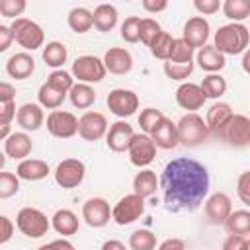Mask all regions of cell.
<instances>
[{"mask_svg": "<svg viewBox=\"0 0 250 250\" xmlns=\"http://www.w3.org/2000/svg\"><path fill=\"white\" fill-rule=\"evenodd\" d=\"M209 184V172L199 160L188 156L170 160L160 174L164 207L170 213L195 211L207 197Z\"/></svg>", "mask_w": 250, "mask_h": 250, "instance_id": "cell-1", "label": "cell"}, {"mask_svg": "<svg viewBox=\"0 0 250 250\" xmlns=\"http://www.w3.org/2000/svg\"><path fill=\"white\" fill-rule=\"evenodd\" d=\"M250 43V31L244 23H227L215 31L213 45L223 55H244Z\"/></svg>", "mask_w": 250, "mask_h": 250, "instance_id": "cell-2", "label": "cell"}, {"mask_svg": "<svg viewBox=\"0 0 250 250\" xmlns=\"http://www.w3.org/2000/svg\"><path fill=\"white\" fill-rule=\"evenodd\" d=\"M178 125V139L184 146H197L211 135L207 129L205 119L199 113H186L176 123Z\"/></svg>", "mask_w": 250, "mask_h": 250, "instance_id": "cell-3", "label": "cell"}, {"mask_svg": "<svg viewBox=\"0 0 250 250\" xmlns=\"http://www.w3.org/2000/svg\"><path fill=\"white\" fill-rule=\"evenodd\" d=\"M16 225L27 238H41L51 229V221L47 219V215L35 207H21L16 215Z\"/></svg>", "mask_w": 250, "mask_h": 250, "instance_id": "cell-4", "label": "cell"}, {"mask_svg": "<svg viewBox=\"0 0 250 250\" xmlns=\"http://www.w3.org/2000/svg\"><path fill=\"white\" fill-rule=\"evenodd\" d=\"M12 33H14V41L23 47L25 51H35L39 47H43L45 43V33L41 29L39 23H35L33 20L27 18H18L12 21Z\"/></svg>", "mask_w": 250, "mask_h": 250, "instance_id": "cell-5", "label": "cell"}, {"mask_svg": "<svg viewBox=\"0 0 250 250\" xmlns=\"http://www.w3.org/2000/svg\"><path fill=\"white\" fill-rule=\"evenodd\" d=\"M219 141H225L229 146L244 148L250 146V117L244 113H234L229 123L217 135Z\"/></svg>", "mask_w": 250, "mask_h": 250, "instance_id": "cell-6", "label": "cell"}, {"mask_svg": "<svg viewBox=\"0 0 250 250\" xmlns=\"http://www.w3.org/2000/svg\"><path fill=\"white\" fill-rule=\"evenodd\" d=\"M70 72L78 82L94 84V82H102L107 70H105L104 59H98L94 55H82L72 62Z\"/></svg>", "mask_w": 250, "mask_h": 250, "instance_id": "cell-7", "label": "cell"}, {"mask_svg": "<svg viewBox=\"0 0 250 250\" xmlns=\"http://www.w3.org/2000/svg\"><path fill=\"white\" fill-rule=\"evenodd\" d=\"M145 213V197L137 195V193H129V195H123L111 209V219L125 227V225H131L135 223L137 219H141V215Z\"/></svg>", "mask_w": 250, "mask_h": 250, "instance_id": "cell-8", "label": "cell"}, {"mask_svg": "<svg viewBox=\"0 0 250 250\" xmlns=\"http://www.w3.org/2000/svg\"><path fill=\"white\" fill-rule=\"evenodd\" d=\"M84 176H86V166L78 158H64L55 168V182L62 189L78 188L84 182Z\"/></svg>", "mask_w": 250, "mask_h": 250, "instance_id": "cell-9", "label": "cell"}, {"mask_svg": "<svg viewBox=\"0 0 250 250\" xmlns=\"http://www.w3.org/2000/svg\"><path fill=\"white\" fill-rule=\"evenodd\" d=\"M107 107L113 115L125 119V117H131L137 109H139V96L133 92V90H127V88H115L107 94Z\"/></svg>", "mask_w": 250, "mask_h": 250, "instance_id": "cell-10", "label": "cell"}, {"mask_svg": "<svg viewBox=\"0 0 250 250\" xmlns=\"http://www.w3.org/2000/svg\"><path fill=\"white\" fill-rule=\"evenodd\" d=\"M47 131L57 139H70L78 133V117L64 109H55L47 115Z\"/></svg>", "mask_w": 250, "mask_h": 250, "instance_id": "cell-11", "label": "cell"}, {"mask_svg": "<svg viewBox=\"0 0 250 250\" xmlns=\"http://www.w3.org/2000/svg\"><path fill=\"white\" fill-rule=\"evenodd\" d=\"M127 152H129V160H131L133 166L145 168V166H148L154 160V156H156V145H154V141H152L150 135L137 133Z\"/></svg>", "mask_w": 250, "mask_h": 250, "instance_id": "cell-12", "label": "cell"}, {"mask_svg": "<svg viewBox=\"0 0 250 250\" xmlns=\"http://www.w3.org/2000/svg\"><path fill=\"white\" fill-rule=\"evenodd\" d=\"M107 119L100 111H86L78 119V135L84 141H100L107 135Z\"/></svg>", "mask_w": 250, "mask_h": 250, "instance_id": "cell-13", "label": "cell"}, {"mask_svg": "<svg viewBox=\"0 0 250 250\" xmlns=\"http://www.w3.org/2000/svg\"><path fill=\"white\" fill-rule=\"evenodd\" d=\"M82 219L86 221L88 227H94V229L105 227L109 223V219H111L109 203L104 197H90V199H86L84 205H82Z\"/></svg>", "mask_w": 250, "mask_h": 250, "instance_id": "cell-14", "label": "cell"}, {"mask_svg": "<svg viewBox=\"0 0 250 250\" xmlns=\"http://www.w3.org/2000/svg\"><path fill=\"white\" fill-rule=\"evenodd\" d=\"M135 135H137V133L133 131V127H131L127 121L119 119V121H115V123L109 125V131H107V135H105L107 148L113 150V152H125V150H129V146H131Z\"/></svg>", "mask_w": 250, "mask_h": 250, "instance_id": "cell-15", "label": "cell"}, {"mask_svg": "<svg viewBox=\"0 0 250 250\" xmlns=\"http://www.w3.org/2000/svg\"><path fill=\"white\" fill-rule=\"evenodd\" d=\"M230 213H232V203L227 193L217 191L205 199V217L211 225H225Z\"/></svg>", "mask_w": 250, "mask_h": 250, "instance_id": "cell-16", "label": "cell"}, {"mask_svg": "<svg viewBox=\"0 0 250 250\" xmlns=\"http://www.w3.org/2000/svg\"><path fill=\"white\" fill-rule=\"evenodd\" d=\"M209 31H211L209 21H207L203 16H193V18H189V20L186 21V25H184V33H182V39H184L188 45H191L193 49H197V51H199L201 47H205V45H207Z\"/></svg>", "mask_w": 250, "mask_h": 250, "instance_id": "cell-17", "label": "cell"}, {"mask_svg": "<svg viewBox=\"0 0 250 250\" xmlns=\"http://www.w3.org/2000/svg\"><path fill=\"white\" fill-rule=\"evenodd\" d=\"M205 94L201 90L199 84H193V82H182L176 90V104L182 107V109H188V113H195L197 109L203 107L205 104Z\"/></svg>", "mask_w": 250, "mask_h": 250, "instance_id": "cell-18", "label": "cell"}, {"mask_svg": "<svg viewBox=\"0 0 250 250\" xmlns=\"http://www.w3.org/2000/svg\"><path fill=\"white\" fill-rule=\"evenodd\" d=\"M104 64L111 74H127L133 68V57L123 47H109L104 55Z\"/></svg>", "mask_w": 250, "mask_h": 250, "instance_id": "cell-19", "label": "cell"}, {"mask_svg": "<svg viewBox=\"0 0 250 250\" xmlns=\"http://www.w3.org/2000/svg\"><path fill=\"white\" fill-rule=\"evenodd\" d=\"M150 137H152L154 145H156L158 148H164V150L176 148V146L180 145V139H178V125H176L172 119H168V117H164V119L154 127V131L150 133Z\"/></svg>", "mask_w": 250, "mask_h": 250, "instance_id": "cell-20", "label": "cell"}, {"mask_svg": "<svg viewBox=\"0 0 250 250\" xmlns=\"http://www.w3.org/2000/svg\"><path fill=\"white\" fill-rule=\"evenodd\" d=\"M33 150V141L25 131L20 133H12L6 141H4V152L10 158L16 160H25Z\"/></svg>", "mask_w": 250, "mask_h": 250, "instance_id": "cell-21", "label": "cell"}, {"mask_svg": "<svg viewBox=\"0 0 250 250\" xmlns=\"http://www.w3.org/2000/svg\"><path fill=\"white\" fill-rule=\"evenodd\" d=\"M195 62L201 70L209 72V74H219V70L225 68L227 61H225V55L219 53L215 49V45H205L201 47L197 53H195Z\"/></svg>", "mask_w": 250, "mask_h": 250, "instance_id": "cell-22", "label": "cell"}, {"mask_svg": "<svg viewBox=\"0 0 250 250\" xmlns=\"http://www.w3.org/2000/svg\"><path fill=\"white\" fill-rule=\"evenodd\" d=\"M234 115L232 107L225 102H217L213 104L209 109H207V115H205V123H207V129L213 137H217L221 133V129L229 123V119Z\"/></svg>", "mask_w": 250, "mask_h": 250, "instance_id": "cell-23", "label": "cell"}, {"mask_svg": "<svg viewBox=\"0 0 250 250\" xmlns=\"http://www.w3.org/2000/svg\"><path fill=\"white\" fill-rule=\"evenodd\" d=\"M33 70H35V61H33V57H31L29 53H25V51L12 55V57L8 59V62H6V72H8L12 78H16V80H25V78H29V76L33 74Z\"/></svg>", "mask_w": 250, "mask_h": 250, "instance_id": "cell-24", "label": "cell"}, {"mask_svg": "<svg viewBox=\"0 0 250 250\" xmlns=\"http://www.w3.org/2000/svg\"><path fill=\"white\" fill-rule=\"evenodd\" d=\"M16 119L23 131H37L45 121V113L39 104H23L20 105Z\"/></svg>", "mask_w": 250, "mask_h": 250, "instance_id": "cell-25", "label": "cell"}, {"mask_svg": "<svg viewBox=\"0 0 250 250\" xmlns=\"http://www.w3.org/2000/svg\"><path fill=\"white\" fill-rule=\"evenodd\" d=\"M49 164L45 160H39V158H25L18 164L16 168V174L20 180H25V182H37V180H43L49 176Z\"/></svg>", "mask_w": 250, "mask_h": 250, "instance_id": "cell-26", "label": "cell"}, {"mask_svg": "<svg viewBox=\"0 0 250 250\" xmlns=\"http://www.w3.org/2000/svg\"><path fill=\"white\" fill-rule=\"evenodd\" d=\"M51 227H53L59 234H62V238H64V236L76 234L80 223H78V217H76L74 211H70V209H59V211H55V215L51 217Z\"/></svg>", "mask_w": 250, "mask_h": 250, "instance_id": "cell-27", "label": "cell"}, {"mask_svg": "<svg viewBox=\"0 0 250 250\" xmlns=\"http://www.w3.org/2000/svg\"><path fill=\"white\" fill-rule=\"evenodd\" d=\"M158 186H160V180L148 168H143L133 178V193H137V195H141L145 199L150 197V195H154V191H156Z\"/></svg>", "mask_w": 250, "mask_h": 250, "instance_id": "cell-28", "label": "cell"}, {"mask_svg": "<svg viewBox=\"0 0 250 250\" xmlns=\"http://www.w3.org/2000/svg\"><path fill=\"white\" fill-rule=\"evenodd\" d=\"M117 18L119 14L113 4H100L94 10V27L102 33H107L117 25Z\"/></svg>", "mask_w": 250, "mask_h": 250, "instance_id": "cell-29", "label": "cell"}, {"mask_svg": "<svg viewBox=\"0 0 250 250\" xmlns=\"http://www.w3.org/2000/svg\"><path fill=\"white\" fill-rule=\"evenodd\" d=\"M223 227L227 229L229 234H236V236L250 234V211H246V209L232 211Z\"/></svg>", "mask_w": 250, "mask_h": 250, "instance_id": "cell-30", "label": "cell"}, {"mask_svg": "<svg viewBox=\"0 0 250 250\" xmlns=\"http://www.w3.org/2000/svg\"><path fill=\"white\" fill-rule=\"evenodd\" d=\"M94 25V12H90L88 8H72L68 12V27L74 31V33H86L90 31Z\"/></svg>", "mask_w": 250, "mask_h": 250, "instance_id": "cell-31", "label": "cell"}, {"mask_svg": "<svg viewBox=\"0 0 250 250\" xmlns=\"http://www.w3.org/2000/svg\"><path fill=\"white\" fill-rule=\"evenodd\" d=\"M68 100L74 107L78 109H88L94 102H96V92L90 84H84V82H76L72 86V90L68 92Z\"/></svg>", "mask_w": 250, "mask_h": 250, "instance_id": "cell-32", "label": "cell"}, {"mask_svg": "<svg viewBox=\"0 0 250 250\" xmlns=\"http://www.w3.org/2000/svg\"><path fill=\"white\" fill-rule=\"evenodd\" d=\"M68 59V51L61 41H49L43 47V61L47 66H53L55 70H59Z\"/></svg>", "mask_w": 250, "mask_h": 250, "instance_id": "cell-33", "label": "cell"}, {"mask_svg": "<svg viewBox=\"0 0 250 250\" xmlns=\"http://www.w3.org/2000/svg\"><path fill=\"white\" fill-rule=\"evenodd\" d=\"M223 14L230 20V23H242L250 16V0H225Z\"/></svg>", "mask_w": 250, "mask_h": 250, "instance_id": "cell-34", "label": "cell"}, {"mask_svg": "<svg viewBox=\"0 0 250 250\" xmlns=\"http://www.w3.org/2000/svg\"><path fill=\"white\" fill-rule=\"evenodd\" d=\"M64 98H66V94H61L59 90L51 88L47 82H43V84L39 86V90H37L39 105H41V107H47V109H53V111L62 105Z\"/></svg>", "mask_w": 250, "mask_h": 250, "instance_id": "cell-35", "label": "cell"}, {"mask_svg": "<svg viewBox=\"0 0 250 250\" xmlns=\"http://www.w3.org/2000/svg\"><path fill=\"white\" fill-rule=\"evenodd\" d=\"M199 86H201L205 98H211V100H219L227 92V80L221 74H207V76H203Z\"/></svg>", "mask_w": 250, "mask_h": 250, "instance_id": "cell-36", "label": "cell"}, {"mask_svg": "<svg viewBox=\"0 0 250 250\" xmlns=\"http://www.w3.org/2000/svg\"><path fill=\"white\" fill-rule=\"evenodd\" d=\"M129 248L131 250H154L156 248V236L148 229H137L129 236Z\"/></svg>", "mask_w": 250, "mask_h": 250, "instance_id": "cell-37", "label": "cell"}, {"mask_svg": "<svg viewBox=\"0 0 250 250\" xmlns=\"http://www.w3.org/2000/svg\"><path fill=\"white\" fill-rule=\"evenodd\" d=\"M174 37L168 33V31H162L156 39H154V43L148 47L150 49V53H152V57H156V59H160V61H168L170 59V55H172V49H174Z\"/></svg>", "mask_w": 250, "mask_h": 250, "instance_id": "cell-38", "label": "cell"}, {"mask_svg": "<svg viewBox=\"0 0 250 250\" xmlns=\"http://www.w3.org/2000/svg\"><path fill=\"white\" fill-rule=\"evenodd\" d=\"M47 84H49L51 88L59 90L61 94H66V96H68V92H70L72 86H74V76H72V72H66V70L59 68V70H53V72L47 76Z\"/></svg>", "mask_w": 250, "mask_h": 250, "instance_id": "cell-39", "label": "cell"}, {"mask_svg": "<svg viewBox=\"0 0 250 250\" xmlns=\"http://www.w3.org/2000/svg\"><path fill=\"white\" fill-rule=\"evenodd\" d=\"M193 57H195V49L180 37L174 41V49H172V55L168 61L176 62V64H188V62H193Z\"/></svg>", "mask_w": 250, "mask_h": 250, "instance_id": "cell-40", "label": "cell"}, {"mask_svg": "<svg viewBox=\"0 0 250 250\" xmlns=\"http://www.w3.org/2000/svg\"><path fill=\"white\" fill-rule=\"evenodd\" d=\"M164 117H166V115H164L160 109H156V107H145V109L141 111V115H139V125H141L143 133L150 135V133L154 131V127H156Z\"/></svg>", "mask_w": 250, "mask_h": 250, "instance_id": "cell-41", "label": "cell"}, {"mask_svg": "<svg viewBox=\"0 0 250 250\" xmlns=\"http://www.w3.org/2000/svg\"><path fill=\"white\" fill-rule=\"evenodd\" d=\"M141 20L139 16H129L121 23V39L127 43H137L141 41Z\"/></svg>", "mask_w": 250, "mask_h": 250, "instance_id": "cell-42", "label": "cell"}, {"mask_svg": "<svg viewBox=\"0 0 250 250\" xmlns=\"http://www.w3.org/2000/svg\"><path fill=\"white\" fill-rule=\"evenodd\" d=\"M160 33H162V27L156 20H152V18H143L141 20V41L146 47H150Z\"/></svg>", "mask_w": 250, "mask_h": 250, "instance_id": "cell-43", "label": "cell"}, {"mask_svg": "<svg viewBox=\"0 0 250 250\" xmlns=\"http://www.w3.org/2000/svg\"><path fill=\"white\" fill-rule=\"evenodd\" d=\"M20 189V178L12 172H0V199H8L16 195Z\"/></svg>", "mask_w": 250, "mask_h": 250, "instance_id": "cell-44", "label": "cell"}, {"mask_svg": "<svg viewBox=\"0 0 250 250\" xmlns=\"http://www.w3.org/2000/svg\"><path fill=\"white\" fill-rule=\"evenodd\" d=\"M191 72H193V62H188V64H176V62H170V61L164 62V74H166L168 78H172V80L182 82V80H186Z\"/></svg>", "mask_w": 250, "mask_h": 250, "instance_id": "cell-45", "label": "cell"}, {"mask_svg": "<svg viewBox=\"0 0 250 250\" xmlns=\"http://www.w3.org/2000/svg\"><path fill=\"white\" fill-rule=\"evenodd\" d=\"M25 10V2L23 0H0V14L4 18H16L21 16ZM18 20V18H16Z\"/></svg>", "mask_w": 250, "mask_h": 250, "instance_id": "cell-46", "label": "cell"}, {"mask_svg": "<svg viewBox=\"0 0 250 250\" xmlns=\"http://www.w3.org/2000/svg\"><path fill=\"white\" fill-rule=\"evenodd\" d=\"M236 193H238V199L250 207V170L242 172L238 176V182H236Z\"/></svg>", "mask_w": 250, "mask_h": 250, "instance_id": "cell-47", "label": "cell"}, {"mask_svg": "<svg viewBox=\"0 0 250 250\" xmlns=\"http://www.w3.org/2000/svg\"><path fill=\"white\" fill-rule=\"evenodd\" d=\"M193 8L203 16H211V14L219 12L223 8V4L219 0H193Z\"/></svg>", "mask_w": 250, "mask_h": 250, "instance_id": "cell-48", "label": "cell"}, {"mask_svg": "<svg viewBox=\"0 0 250 250\" xmlns=\"http://www.w3.org/2000/svg\"><path fill=\"white\" fill-rule=\"evenodd\" d=\"M18 115L16 111V100L12 102H0V125H10V121Z\"/></svg>", "mask_w": 250, "mask_h": 250, "instance_id": "cell-49", "label": "cell"}, {"mask_svg": "<svg viewBox=\"0 0 250 250\" xmlns=\"http://www.w3.org/2000/svg\"><path fill=\"white\" fill-rule=\"evenodd\" d=\"M223 250H248V240L244 236L229 234L223 242Z\"/></svg>", "mask_w": 250, "mask_h": 250, "instance_id": "cell-50", "label": "cell"}, {"mask_svg": "<svg viewBox=\"0 0 250 250\" xmlns=\"http://www.w3.org/2000/svg\"><path fill=\"white\" fill-rule=\"evenodd\" d=\"M0 225H2V232H0V244H6V242L12 238V234H14V223H12V219H10V217L2 215V217H0Z\"/></svg>", "mask_w": 250, "mask_h": 250, "instance_id": "cell-51", "label": "cell"}, {"mask_svg": "<svg viewBox=\"0 0 250 250\" xmlns=\"http://www.w3.org/2000/svg\"><path fill=\"white\" fill-rule=\"evenodd\" d=\"M37 250H76V248H74V244H72L70 240H66V238H57V240H53V242H49V244L39 246Z\"/></svg>", "mask_w": 250, "mask_h": 250, "instance_id": "cell-52", "label": "cell"}, {"mask_svg": "<svg viewBox=\"0 0 250 250\" xmlns=\"http://www.w3.org/2000/svg\"><path fill=\"white\" fill-rule=\"evenodd\" d=\"M12 41H14L12 27L10 25H0V53L8 51V47L12 45Z\"/></svg>", "mask_w": 250, "mask_h": 250, "instance_id": "cell-53", "label": "cell"}, {"mask_svg": "<svg viewBox=\"0 0 250 250\" xmlns=\"http://www.w3.org/2000/svg\"><path fill=\"white\" fill-rule=\"evenodd\" d=\"M143 8L150 14H156V12H164L168 8V2L166 0H143Z\"/></svg>", "mask_w": 250, "mask_h": 250, "instance_id": "cell-54", "label": "cell"}, {"mask_svg": "<svg viewBox=\"0 0 250 250\" xmlns=\"http://www.w3.org/2000/svg\"><path fill=\"white\" fill-rule=\"evenodd\" d=\"M158 250H186V244L182 238H166L160 242Z\"/></svg>", "mask_w": 250, "mask_h": 250, "instance_id": "cell-55", "label": "cell"}, {"mask_svg": "<svg viewBox=\"0 0 250 250\" xmlns=\"http://www.w3.org/2000/svg\"><path fill=\"white\" fill-rule=\"evenodd\" d=\"M16 98V88L8 82L0 84V102H12Z\"/></svg>", "mask_w": 250, "mask_h": 250, "instance_id": "cell-56", "label": "cell"}, {"mask_svg": "<svg viewBox=\"0 0 250 250\" xmlns=\"http://www.w3.org/2000/svg\"><path fill=\"white\" fill-rule=\"evenodd\" d=\"M102 250H125V244L121 242V240H105L104 244H102Z\"/></svg>", "mask_w": 250, "mask_h": 250, "instance_id": "cell-57", "label": "cell"}, {"mask_svg": "<svg viewBox=\"0 0 250 250\" xmlns=\"http://www.w3.org/2000/svg\"><path fill=\"white\" fill-rule=\"evenodd\" d=\"M242 70L246 72V74H250V49H246L244 51V55H242Z\"/></svg>", "mask_w": 250, "mask_h": 250, "instance_id": "cell-58", "label": "cell"}, {"mask_svg": "<svg viewBox=\"0 0 250 250\" xmlns=\"http://www.w3.org/2000/svg\"><path fill=\"white\" fill-rule=\"evenodd\" d=\"M248 246H250V238H248Z\"/></svg>", "mask_w": 250, "mask_h": 250, "instance_id": "cell-59", "label": "cell"}]
</instances>
